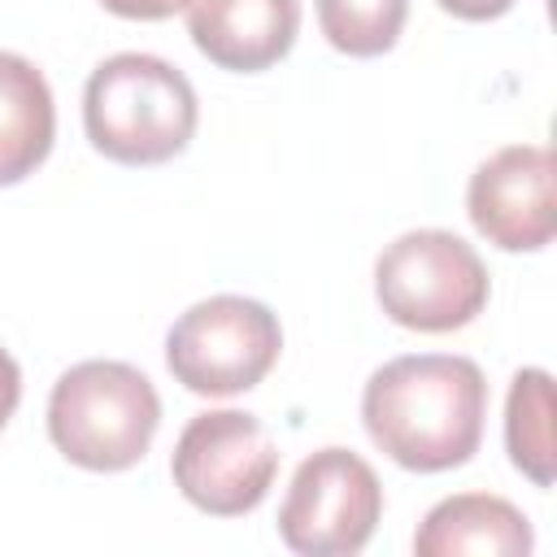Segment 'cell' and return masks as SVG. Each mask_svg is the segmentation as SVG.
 <instances>
[{"label": "cell", "mask_w": 557, "mask_h": 557, "mask_svg": "<svg viewBox=\"0 0 557 557\" xmlns=\"http://www.w3.org/2000/svg\"><path fill=\"white\" fill-rule=\"evenodd\" d=\"M200 122L196 87L152 52L104 57L83 87V131L117 165H161L178 157Z\"/></svg>", "instance_id": "cell-2"}, {"label": "cell", "mask_w": 557, "mask_h": 557, "mask_svg": "<svg viewBox=\"0 0 557 557\" xmlns=\"http://www.w3.org/2000/svg\"><path fill=\"white\" fill-rule=\"evenodd\" d=\"M553 178L557 161L544 144H509L492 152L466 187L474 231L500 252H540L557 231Z\"/></svg>", "instance_id": "cell-8"}, {"label": "cell", "mask_w": 557, "mask_h": 557, "mask_svg": "<svg viewBox=\"0 0 557 557\" xmlns=\"http://www.w3.org/2000/svg\"><path fill=\"white\" fill-rule=\"evenodd\" d=\"M109 13L131 17V22H165L178 9H187V0H100Z\"/></svg>", "instance_id": "cell-14"}, {"label": "cell", "mask_w": 557, "mask_h": 557, "mask_svg": "<svg viewBox=\"0 0 557 557\" xmlns=\"http://www.w3.org/2000/svg\"><path fill=\"white\" fill-rule=\"evenodd\" d=\"M487 296L492 278L474 244L440 226L396 235L374 261V300L405 331H461L487 309Z\"/></svg>", "instance_id": "cell-4"}, {"label": "cell", "mask_w": 557, "mask_h": 557, "mask_svg": "<svg viewBox=\"0 0 557 557\" xmlns=\"http://www.w3.org/2000/svg\"><path fill=\"white\" fill-rule=\"evenodd\" d=\"M435 4L461 22H496L513 9V0H435Z\"/></svg>", "instance_id": "cell-15"}, {"label": "cell", "mask_w": 557, "mask_h": 557, "mask_svg": "<svg viewBox=\"0 0 557 557\" xmlns=\"http://www.w3.org/2000/svg\"><path fill=\"white\" fill-rule=\"evenodd\" d=\"M57 139L52 87L35 61L0 48V187L35 174Z\"/></svg>", "instance_id": "cell-11"}, {"label": "cell", "mask_w": 557, "mask_h": 557, "mask_svg": "<svg viewBox=\"0 0 557 557\" xmlns=\"http://www.w3.org/2000/svg\"><path fill=\"white\" fill-rule=\"evenodd\" d=\"M161 426V396L131 361L91 357L70 366L48 392V440L91 474H117L148 457Z\"/></svg>", "instance_id": "cell-3"}, {"label": "cell", "mask_w": 557, "mask_h": 557, "mask_svg": "<svg viewBox=\"0 0 557 557\" xmlns=\"http://www.w3.org/2000/svg\"><path fill=\"white\" fill-rule=\"evenodd\" d=\"M174 487L209 518L252 513L278 474V448L257 413L205 409L196 413L170 457Z\"/></svg>", "instance_id": "cell-6"}, {"label": "cell", "mask_w": 557, "mask_h": 557, "mask_svg": "<svg viewBox=\"0 0 557 557\" xmlns=\"http://www.w3.org/2000/svg\"><path fill=\"white\" fill-rule=\"evenodd\" d=\"M487 379L457 352L392 357L366 379L361 422L400 470L440 474L466 466L483 444Z\"/></svg>", "instance_id": "cell-1"}, {"label": "cell", "mask_w": 557, "mask_h": 557, "mask_svg": "<svg viewBox=\"0 0 557 557\" xmlns=\"http://www.w3.org/2000/svg\"><path fill=\"white\" fill-rule=\"evenodd\" d=\"M383 518V483L352 448L309 453L278 505V540L300 557H352Z\"/></svg>", "instance_id": "cell-7"}, {"label": "cell", "mask_w": 557, "mask_h": 557, "mask_svg": "<svg viewBox=\"0 0 557 557\" xmlns=\"http://www.w3.org/2000/svg\"><path fill=\"white\" fill-rule=\"evenodd\" d=\"M326 44L344 57H383L396 48L409 0H313Z\"/></svg>", "instance_id": "cell-13"}, {"label": "cell", "mask_w": 557, "mask_h": 557, "mask_svg": "<svg viewBox=\"0 0 557 557\" xmlns=\"http://www.w3.org/2000/svg\"><path fill=\"white\" fill-rule=\"evenodd\" d=\"M505 448L513 470H522L535 487H553L557 453H553V374L527 366L509 379L505 396Z\"/></svg>", "instance_id": "cell-12"}, {"label": "cell", "mask_w": 557, "mask_h": 557, "mask_svg": "<svg viewBox=\"0 0 557 557\" xmlns=\"http://www.w3.org/2000/svg\"><path fill=\"white\" fill-rule=\"evenodd\" d=\"M187 35L218 70L261 74L300 35V0H187Z\"/></svg>", "instance_id": "cell-9"}, {"label": "cell", "mask_w": 557, "mask_h": 557, "mask_svg": "<svg viewBox=\"0 0 557 557\" xmlns=\"http://www.w3.org/2000/svg\"><path fill=\"white\" fill-rule=\"evenodd\" d=\"M283 352V326L252 296H209L165 331V370L196 396H239L257 387Z\"/></svg>", "instance_id": "cell-5"}, {"label": "cell", "mask_w": 557, "mask_h": 557, "mask_svg": "<svg viewBox=\"0 0 557 557\" xmlns=\"http://www.w3.org/2000/svg\"><path fill=\"white\" fill-rule=\"evenodd\" d=\"M17 400H22V370H17V361L0 348V431L9 426Z\"/></svg>", "instance_id": "cell-16"}, {"label": "cell", "mask_w": 557, "mask_h": 557, "mask_svg": "<svg viewBox=\"0 0 557 557\" xmlns=\"http://www.w3.org/2000/svg\"><path fill=\"white\" fill-rule=\"evenodd\" d=\"M535 531L527 513L492 492H457L426 509L413 531L418 557H527Z\"/></svg>", "instance_id": "cell-10"}]
</instances>
